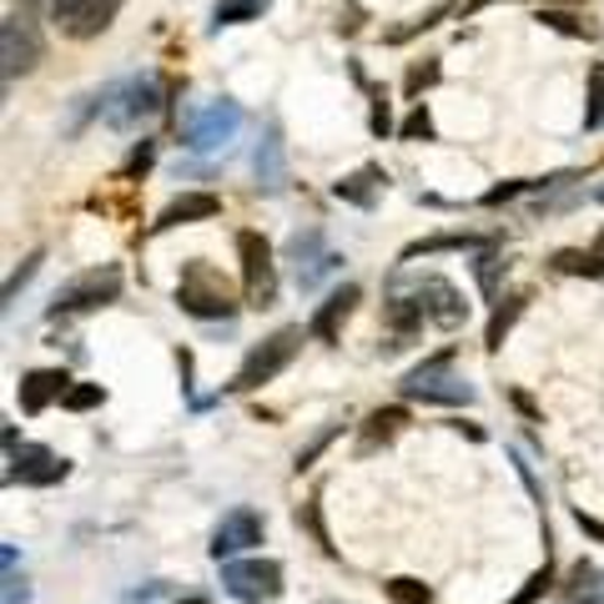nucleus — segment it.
Here are the masks:
<instances>
[{
	"instance_id": "obj_17",
	"label": "nucleus",
	"mask_w": 604,
	"mask_h": 604,
	"mask_svg": "<svg viewBox=\"0 0 604 604\" xmlns=\"http://www.w3.org/2000/svg\"><path fill=\"white\" fill-rule=\"evenodd\" d=\"M217 212H222V197H212V191H182V197H172L162 207L152 232H172V227H187V222H212Z\"/></svg>"
},
{
	"instance_id": "obj_5",
	"label": "nucleus",
	"mask_w": 604,
	"mask_h": 604,
	"mask_svg": "<svg viewBox=\"0 0 604 604\" xmlns=\"http://www.w3.org/2000/svg\"><path fill=\"white\" fill-rule=\"evenodd\" d=\"M403 398L418 403H443V408H459V403H474V383H463L453 373V348H443L439 358L418 363L408 378H403Z\"/></svg>"
},
{
	"instance_id": "obj_35",
	"label": "nucleus",
	"mask_w": 604,
	"mask_h": 604,
	"mask_svg": "<svg viewBox=\"0 0 604 604\" xmlns=\"http://www.w3.org/2000/svg\"><path fill=\"white\" fill-rule=\"evenodd\" d=\"M367 127H373V136H388L393 131V111H388V96L373 91V117H367Z\"/></svg>"
},
{
	"instance_id": "obj_41",
	"label": "nucleus",
	"mask_w": 604,
	"mask_h": 604,
	"mask_svg": "<svg viewBox=\"0 0 604 604\" xmlns=\"http://www.w3.org/2000/svg\"><path fill=\"white\" fill-rule=\"evenodd\" d=\"M484 6H494V0H463V6H459V21H469V15H479V11H484Z\"/></svg>"
},
{
	"instance_id": "obj_3",
	"label": "nucleus",
	"mask_w": 604,
	"mask_h": 604,
	"mask_svg": "<svg viewBox=\"0 0 604 604\" xmlns=\"http://www.w3.org/2000/svg\"><path fill=\"white\" fill-rule=\"evenodd\" d=\"M156 111H162V86L152 76H127L101 91V121L111 131H142V121H152Z\"/></svg>"
},
{
	"instance_id": "obj_22",
	"label": "nucleus",
	"mask_w": 604,
	"mask_h": 604,
	"mask_svg": "<svg viewBox=\"0 0 604 604\" xmlns=\"http://www.w3.org/2000/svg\"><path fill=\"white\" fill-rule=\"evenodd\" d=\"M283 131L277 127H267V136H262V146H257V182L267 191H277L283 187Z\"/></svg>"
},
{
	"instance_id": "obj_14",
	"label": "nucleus",
	"mask_w": 604,
	"mask_h": 604,
	"mask_svg": "<svg viewBox=\"0 0 604 604\" xmlns=\"http://www.w3.org/2000/svg\"><path fill=\"white\" fill-rule=\"evenodd\" d=\"M0 61H6V81L36 72L41 36H36V21H31V15H6V25H0Z\"/></svg>"
},
{
	"instance_id": "obj_37",
	"label": "nucleus",
	"mask_w": 604,
	"mask_h": 604,
	"mask_svg": "<svg viewBox=\"0 0 604 604\" xmlns=\"http://www.w3.org/2000/svg\"><path fill=\"white\" fill-rule=\"evenodd\" d=\"M152 156H156V146H152V142H136V152L127 156V177H142L146 166H152Z\"/></svg>"
},
{
	"instance_id": "obj_1",
	"label": "nucleus",
	"mask_w": 604,
	"mask_h": 604,
	"mask_svg": "<svg viewBox=\"0 0 604 604\" xmlns=\"http://www.w3.org/2000/svg\"><path fill=\"white\" fill-rule=\"evenodd\" d=\"M177 308L191 312L201 322H232L238 318V297L227 287V277L217 273L212 262H187L182 267V283H177Z\"/></svg>"
},
{
	"instance_id": "obj_28",
	"label": "nucleus",
	"mask_w": 604,
	"mask_h": 604,
	"mask_svg": "<svg viewBox=\"0 0 604 604\" xmlns=\"http://www.w3.org/2000/svg\"><path fill=\"white\" fill-rule=\"evenodd\" d=\"M590 107H584V131H600L604 127V61L590 66V96H584Z\"/></svg>"
},
{
	"instance_id": "obj_18",
	"label": "nucleus",
	"mask_w": 604,
	"mask_h": 604,
	"mask_svg": "<svg viewBox=\"0 0 604 604\" xmlns=\"http://www.w3.org/2000/svg\"><path fill=\"white\" fill-rule=\"evenodd\" d=\"M383 187H388V172L367 162V166H358V172H348V177L332 187V197L348 201V207H363V212H373V207H378V191H383Z\"/></svg>"
},
{
	"instance_id": "obj_42",
	"label": "nucleus",
	"mask_w": 604,
	"mask_h": 604,
	"mask_svg": "<svg viewBox=\"0 0 604 604\" xmlns=\"http://www.w3.org/2000/svg\"><path fill=\"white\" fill-rule=\"evenodd\" d=\"M590 248H594V257L604 262V227H600V232H594V242H590Z\"/></svg>"
},
{
	"instance_id": "obj_32",
	"label": "nucleus",
	"mask_w": 604,
	"mask_h": 604,
	"mask_svg": "<svg viewBox=\"0 0 604 604\" xmlns=\"http://www.w3.org/2000/svg\"><path fill=\"white\" fill-rule=\"evenodd\" d=\"M549 584H554V569H539V574H529V584H524V590L519 594H514V600L509 604H539V600H545V594H549Z\"/></svg>"
},
{
	"instance_id": "obj_34",
	"label": "nucleus",
	"mask_w": 604,
	"mask_h": 604,
	"mask_svg": "<svg viewBox=\"0 0 604 604\" xmlns=\"http://www.w3.org/2000/svg\"><path fill=\"white\" fill-rule=\"evenodd\" d=\"M297 524H308V529H312V539H318V545H322V549H328V554H332V539H328V529H322L318 498H308V504H303V509H297Z\"/></svg>"
},
{
	"instance_id": "obj_45",
	"label": "nucleus",
	"mask_w": 604,
	"mask_h": 604,
	"mask_svg": "<svg viewBox=\"0 0 604 604\" xmlns=\"http://www.w3.org/2000/svg\"><path fill=\"white\" fill-rule=\"evenodd\" d=\"M322 604H338V600H322Z\"/></svg>"
},
{
	"instance_id": "obj_12",
	"label": "nucleus",
	"mask_w": 604,
	"mask_h": 604,
	"mask_svg": "<svg viewBox=\"0 0 604 604\" xmlns=\"http://www.w3.org/2000/svg\"><path fill=\"white\" fill-rule=\"evenodd\" d=\"M238 127H242V107L222 96V101H212L207 111H197V117L187 121L182 142H187L191 152H217V146H227L238 136Z\"/></svg>"
},
{
	"instance_id": "obj_33",
	"label": "nucleus",
	"mask_w": 604,
	"mask_h": 604,
	"mask_svg": "<svg viewBox=\"0 0 604 604\" xmlns=\"http://www.w3.org/2000/svg\"><path fill=\"white\" fill-rule=\"evenodd\" d=\"M398 136H403V142H428V136H433V121H428V107H424V101H418L414 117L398 127Z\"/></svg>"
},
{
	"instance_id": "obj_38",
	"label": "nucleus",
	"mask_w": 604,
	"mask_h": 604,
	"mask_svg": "<svg viewBox=\"0 0 604 604\" xmlns=\"http://www.w3.org/2000/svg\"><path fill=\"white\" fill-rule=\"evenodd\" d=\"M6 604H31V590H25V580L15 569H6Z\"/></svg>"
},
{
	"instance_id": "obj_15",
	"label": "nucleus",
	"mask_w": 604,
	"mask_h": 604,
	"mask_svg": "<svg viewBox=\"0 0 604 604\" xmlns=\"http://www.w3.org/2000/svg\"><path fill=\"white\" fill-rule=\"evenodd\" d=\"M358 303H363V293H358L353 283L332 287V293H328V303H322V308L312 312L308 338H318V343H338V338H343V328H348V318H353V312H358Z\"/></svg>"
},
{
	"instance_id": "obj_39",
	"label": "nucleus",
	"mask_w": 604,
	"mask_h": 604,
	"mask_svg": "<svg viewBox=\"0 0 604 604\" xmlns=\"http://www.w3.org/2000/svg\"><path fill=\"white\" fill-rule=\"evenodd\" d=\"M574 524H580V534H584V539H594V545H604V519H594V514L574 509Z\"/></svg>"
},
{
	"instance_id": "obj_31",
	"label": "nucleus",
	"mask_w": 604,
	"mask_h": 604,
	"mask_svg": "<svg viewBox=\"0 0 604 604\" xmlns=\"http://www.w3.org/2000/svg\"><path fill=\"white\" fill-rule=\"evenodd\" d=\"M41 262H46V252L36 248V252H31V257L21 262V267H15L11 277H6V308H11V303H15V293H21V287L31 283V277H36V273H41Z\"/></svg>"
},
{
	"instance_id": "obj_21",
	"label": "nucleus",
	"mask_w": 604,
	"mask_h": 604,
	"mask_svg": "<svg viewBox=\"0 0 604 604\" xmlns=\"http://www.w3.org/2000/svg\"><path fill=\"white\" fill-rule=\"evenodd\" d=\"M403 424H408L403 408H378V414L363 424V443H358V453H373V449H383V443H393Z\"/></svg>"
},
{
	"instance_id": "obj_20",
	"label": "nucleus",
	"mask_w": 604,
	"mask_h": 604,
	"mask_svg": "<svg viewBox=\"0 0 604 604\" xmlns=\"http://www.w3.org/2000/svg\"><path fill=\"white\" fill-rule=\"evenodd\" d=\"M524 308H529V293H514V297H504L494 308V318H488V332H484V348L488 353H498L504 348V338H509V328L524 318Z\"/></svg>"
},
{
	"instance_id": "obj_44",
	"label": "nucleus",
	"mask_w": 604,
	"mask_h": 604,
	"mask_svg": "<svg viewBox=\"0 0 604 604\" xmlns=\"http://www.w3.org/2000/svg\"><path fill=\"white\" fill-rule=\"evenodd\" d=\"M594 201H604V187H594Z\"/></svg>"
},
{
	"instance_id": "obj_43",
	"label": "nucleus",
	"mask_w": 604,
	"mask_h": 604,
	"mask_svg": "<svg viewBox=\"0 0 604 604\" xmlns=\"http://www.w3.org/2000/svg\"><path fill=\"white\" fill-rule=\"evenodd\" d=\"M172 604H207V600H197V594H187V600H172Z\"/></svg>"
},
{
	"instance_id": "obj_19",
	"label": "nucleus",
	"mask_w": 604,
	"mask_h": 604,
	"mask_svg": "<svg viewBox=\"0 0 604 604\" xmlns=\"http://www.w3.org/2000/svg\"><path fill=\"white\" fill-rule=\"evenodd\" d=\"M383 322H388L393 328V338H398V348L408 343V338H418V332H424V303H418V293L414 297H388V303H383Z\"/></svg>"
},
{
	"instance_id": "obj_4",
	"label": "nucleus",
	"mask_w": 604,
	"mask_h": 604,
	"mask_svg": "<svg viewBox=\"0 0 604 604\" xmlns=\"http://www.w3.org/2000/svg\"><path fill=\"white\" fill-rule=\"evenodd\" d=\"M297 353H303V328H277L273 338H262V343L242 358L238 378L227 383V388H232V393H257L262 383H273L277 373H287Z\"/></svg>"
},
{
	"instance_id": "obj_30",
	"label": "nucleus",
	"mask_w": 604,
	"mask_h": 604,
	"mask_svg": "<svg viewBox=\"0 0 604 604\" xmlns=\"http://www.w3.org/2000/svg\"><path fill=\"white\" fill-rule=\"evenodd\" d=\"M101 403H107V388H101V383H72V388H66V398H61V408L86 414V408H101Z\"/></svg>"
},
{
	"instance_id": "obj_24",
	"label": "nucleus",
	"mask_w": 604,
	"mask_h": 604,
	"mask_svg": "<svg viewBox=\"0 0 604 604\" xmlns=\"http://www.w3.org/2000/svg\"><path fill=\"white\" fill-rule=\"evenodd\" d=\"M554 273H569V277H604V262L594 257V248H559V252H554Z\"/></svg>"
},
{
	"instance_id": "obj_16",
	"label": "nucleus",
	"mask_w": 604,
	"mask_h": 604,
	"mask_svg": "<svg viewBox=\"0 0 604 604\" xmlns=\"http://www.w3.org/2000/svg\"><path fill=\"white\" fill-rule=\"evenodd\" d=\"M66 388H72V378H66V367H31L21 378V388H15V398H21V414H46L51 398H66Z\"/></svg>"
},
{
	"instance_id": "obj_6",
	"label": "nucleus",
	"mask_w": 604,
	"mask_h": 604,
	"mask_svg": "<svg viewBox=\"0 0 604 604\" xmlns=\"http://www.w3.org/2000/svg\"><path fill=\"white\" fill-rule=\"evenodd\" d=\"M287 262H293L297 293H318L332 273H343V257L328 248L322 227H303V232H293V238H287Z\"/></svg>"
},
{
	"instance_id": "obj_46",
	"label": "nucleus",
	"mask_w": 604,
	"mask_h": 604,
	"mask_svg": "<svg viewBox=\"0 0 604 604\" xmlns=\"http://www.w3.org/2000/svg\"><path fill=\"white\" fill-rule=\"evenodd\" d=\"M584 604H594V600H584Z\"/></svg>"
},
{
	"instance_id": "obj_25",
	"label": "nucleus",
	"mask_w": 604,
	"mask_h": 604,
	"mask_svg": "<svg viewBox=\"0 0 604 604\" xmlns=\"http://www.w3.org/2000/svg\"><path fill=\"white\" fill-rule=\"evenodd\" d=\"M262 11H267V0H217L212 31H222V25H242V21H257Z\"/></svg>"
},
{
	"instance_id": "obj_26",
	"label": "nucleus",
	"mask_w": 604,
	"mask_h": 604,
	"mask_svg": "<svg viewBox=\"0 0 604 604\" xmlns=\"http://www.w3.org/2000/svg\"><path fill=\"white\" fill-rule=\"evenodd\" d=\"M504 267H509V262L498 257V252H479L474 277H479V293H484L488 303H498V277H504Z\"/></svg>"
},
{
	"instance_id": "obj_40",
	"label": "nucleus",
	"mask_w": 604,
	"mask_h": 604,
	"mask_svg": "<svg viewBox=\"0 0 604 604\" xmlns=\"http://www.w3.org/2000/svg\"><path fill=\"white\" fill-rule=\"evenodd\" d=\"M328 443H332V428H328V433H322V439H318V443H312V449H303V453H297V463H293L297 474H303V469H312V459H318V453H322V449H328Z\"/></svg>"
},
{
	"instance_id": "obj_29",
	"label": "nucleus",
	"mask_w": 604,
	"mask_h": 604,
	"mask_svg": "<svg viewBox=\"0 0 604 604\" xmlns=\"http://www.w3.org/2000/svg\"><path fill=\"white\" fill-rule=\"evenodd\" d=\"M534 21H539V25H554V31H564V36H584V41L594 36V25H590V21H580L574 11H554V6H545V11L534 15Z\"/></svg>"
},
{
	"instance_id": "obj_2",
	"label": "nucleus",
	"mask_w": 604,
	"mask_h": 604,
	"mask_svg": "<svg viewBox=\"0 0 604 604\" xmlns=\"http://www.w3.org/2000/svg\"><path fill=\"white\" fill-rule=\"evenodd\" d=\"M117 297H121V267L117 262H101V267H86V273H76L72 283L56 287V297L46 303V318L51 322L81 318V312L107 308V303H117Z\"/></svg>"
},
{
	"instance_id": "obj_11",
	"label": "nucleus",
	"mask_w": 604,
	"mask_h": 604,
	"mask_svg": "<svg viewBox=\"0 0 604 604\" xmlns=\"http://www.w3.org/2000/svg\"><path fill=\"white\" fill-rule=\"evenodd\" d=\"M262 534H267V519H262L257 509H227L222 524L212 529V545H207V554L222 564V559H238V554H252V549L262 545Z\"/></svg>"
},
{
	"instance_id": "obj_9",
	"label": "nucleus",
	"mask_w": 604,
	"mask_h": 604,
	"mask_svg": "<svg viewBox=\"0 0 604 604\" xmlns=\"http://www.w3.org/2000/svg\"><path fill=\"white\" fill-rule=\"evenodd\" d=\"M121 6H127V0H46V21L56 25L61 36L91 41L117 21Z\"/></svg>"
},
{
	"instance_id": "obj_13",
	"label": "nucleus",
	"mask_w": 604,
	"mask_h": 604,
	"mask_svg": "<svg viewBox=\"0 0 604 604\" xmlns=\"http://www.w3.org/2000/svg\"><path fill=\"white\" fill-rule=\"evenodd\" d=\"M414 293H418V303H424V318L433 322V328H443V332H459L463 322H469V303H463V293L449 283V277L428 273L424 283L414 287Z\"/></svg>"
},
{
	"instance_id": "obj_8",
	"label": "nucleus",
	"mask_w": 604,
	"mask_h": 604,
	"mask_svg": "<svg viewBox=\"0 0 604 604\" xmlns=\"http://www.w3.org/2000/svg\"><path fill=\"white\" fill-rule=\"evenodd\" d=\"M287 574H283V564L277 559H222V584H227V594H238V600H248V604H267V600H277V594L287 590Z\"/></svg>"
},
{
	"instance_id": "obj_27",
	"label": "nucleus",
	"mask_w": 604,
	"mask_h": 604,
	"mask_svg": "<svg viewBox=\"0 0 604 604\" xmlns=\"http://www.w3.org/2000/svg\"><path fill=\"white\" fill-rule=\"evenodd\" d=\"M383 594H388V604H433V590H428L424 580H408V574L388 580L383 584Z\"/></svg>"
},
{
	"instance_id": "obj_36",
	"label": "nucleus",
	"mask_w": 604,
	"mask_h": 604,
	"mask_svg": "<svg viewBox=\"0 0 604 604\" xmlns=\"http://www.w3.org/2000/svg\"><path fill=\"white\" fill-rule=\"evenodd\" d=\"M433 81H439V61H428V66H414V72H408V96L418 101V91H424V86H433Z\"/></svg>"
},
{
	"instance_id": "obj_23",
	"label": "nucleus",
	"mask_w": 604,
	"mask_h": 604,
	"mask_svg": "<svg viewBox=\"0 0 604 604\" xmlns=\"http://www.w3.org/2000/svg\"><path fill=\"white\" fill-rule=\"evenodd\" d=\"M484 238H474V232H439V238H424V242H408L403 248L398 262H414V257H433V252H469L479 248Z\"/></svg>"
},
{
	"instance_id": "obj_10",
	"label": "nucleus",
	"mask_w": 604,
	"mask_h": 604,
	"mask_svg": "<svg viewBox=\"0 0 604 604\" xmlns=\"http://www.w3.org/2000/svg\"><path fill=\"white\" fill-rule=\"evenodd\" d=\"M11 469H6V484H25V488H51L72 474V463L51 453L46 443H11Z\"/></svg>"
},
{
	"instance_id": "obj_7",
	"label": "nucleus",
	"mask_w": 604,
	"mask_h": 604,
	"mask_svg": "<svg viewBox=\"0 0 604 604\" xmlns=\"http://www.w3.org/2000/svg\"><path fill=\"white\" fill-rule=\"evenodd\" d=\"M238 257H242V287H248V308H273L277 303V257H273V242L242 227L238 232Z\"/></svg>"
}]
</instances>
